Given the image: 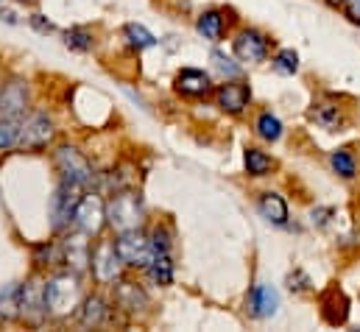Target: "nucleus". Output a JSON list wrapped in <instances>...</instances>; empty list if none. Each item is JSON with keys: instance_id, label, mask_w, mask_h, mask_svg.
<instances>
[{"instance_id": "f257e3e1", "label": "nucleus", "mask_w": 360, "mask_h": 332, "mask_svg": "<svg viewBox=\"0 0 360 332\" xmlns=\"http://www.w3.org/2000/svg\"><path fill=\"white\" fill-rule=\"evenodd\" d=\"M45 307L53 319H65L82 307V279L76 271L53 274L45 282Z\"/></svg>"}, {"instance_id": "f03ea898", "label": "nucleus", "mask_w": 360, "mask_h": 332, "mask_svg": "<svg viewBox=\"0 0 360 332\" xmlns=\"http://www.w3.org/2000/svg\"><path fill=\"white\" fill-rule=\"evenodd\" d=\"M146 218V204L137 193L131 190H117L109 204H106V224L120 235V232H131L140 229Z\"/></svg>"}, {"instance_id": "7ed1b4c3", "label": "nucleus", "mask_w": 360, "mask_h": 332, "mask_svg": "<svg viewBox=\"0 0 360 332\" xmlns=\"http://www.w3.org/2000/svg\"><path fill=\"white\" fill-rule=\"evenodd\" d=\"M82 193H84V187H79L68 179L59 181V187L51 196V229L53 232H65L73 226V215L82 201Z\"/></svg>"}, {"instance_id": "20e7f679", "label": "nucleus", "mask_w": 360, "mask_h": 332, "mask_svg": "<svg viewBox=\"0 0 360 332\" xmlns=\"http://www.w3.org/2000/svg\"><path fill=\"white\" fill-rule=\"evenodd\" d=\"M115 249L120 254L123 265L129 268H148L151 260H154V243L148 235H143L140 229H131V232H120L117 241H115Z\"/></svg>"}, {"instance_id": "39448f33", "label": "nucleus", "mask_w": 360, "mask_h": 332, "mask_svg": "<svg viewBox=\"0 0 360 332\" xmlns=\"http://www.w3.org/2000/svg\"><path fill=\"white\" fill-rule=\"evenodd\" d=\"M56 167H59L62 179H68V181H73V184H79L84 190H90L95 184V170L87 162V157L73 146H62L56 151Z\"/></svg>"}, {"instance_id": "423d86ee", "label": "nucleus", "mask_w": 360, "mask_h": 332, "mask_svg": "<svg viewBox=\"0 0 360 332\" xmlns=\"http://www.w3.org/2000/svg\"><path fill=\"white\" fill-rule=\"evenodd\" d=\"M51 140H53V120H51V115L48 112H34L31 117L22 120L17 148H22V151H39Z\"/></svg>"}, {"instance_id": "0eeeda50", "label": "nucleus", "mask_w": 360, "mask_h": 332, "mask_svg": "<svg viewBox=\"0 0 360 332\" xmlns=\"http://www.w3.org/2000/svg\"><path fill=\"white\" fill-rule=\"evenodd\" d=\"M90 268L92 274H95V279L103 282V285H109V282H115L120 276L123 260H120V254L115 249V241H98V246L92 249Z\"/></svg>"}, {"instance_id": "6e6552de", "label": "nucleus", "mask_w": 360, "mask_h": 332, "mask_svg": "<svg viewBox=\"0 0 360 332\" xmlns=\"http://www.w3.org/2000/svg\"><path fill=\"white\" fill-rule=\"evenodd\" d=\"M73 226L82 229L84 235H101V229L106 226V204L95 193L82 196L76 215H73Z\"/></svg>"}, {"instance_id": "1a4fd4ad", "label": "nucleus", "mask_w": 360, "mask_h": 332, "mask_svg": "<svg viewBox=\"0 0 360 332\" xmlns=\"http://www.w3.org/2000/svg\"><path fill=\"white\" fill-rule=\"evenodd\" d=\"M90 235H84L82 229H76V232H68L65 238H62V262L68 265V271H76L79 276L90 268V241H87Z\"/></svg>"}, {"instance_id": "9d476101", "label": "nucleus", "mask_w": 360, "mask_h": 332, "mask_svg": "<svg viewBox=\"0 0 360 332\" xmlns=\"http://www.w3.org/2000/svg\"><path fill=\"white\" fill-rule=\"evenodd\" d=\"M20 316L39 321L42 316H48L45 307V282L39 276H31L20 285Z\"/></svg>"}, {"instance_id": "9b49d317", "label": "nucleus", "mask_w": 360, "mask_h": 332, "mask_svg": "<svg viewBox=\"0 0 360 332\" xmlns=\"http://www.w3.org/2000/svg\"><path fill=\"white\" fill-rule=\"evenodd\" d=\"M246 310L252 319H274L279 313V293L266 282H257L246 296Z\"/></svg>"}, {"instance_id": "f8f14e48", "label": "nucleus", "mask_w": 360, "mask_h": 332, "mask_svg": "<svg viewBox=\"0 0 360 332\" xmlns=\"http://www.w3.org/2000/svg\"><path fill=\"white\" fill-rule=\"evenodd\" d=\"M232 48H235V56L240 62H266V56H269V39L255 28L240 31L235 37Z\"/></svg>"}, {"instance_id": "ddd939ff", "label": "nucleus", "mask_w": 360, "mask_h": 332, "mask_svg": "<svg viewBox=\"0 0 360 332\" xmlns=\"http://www.w3.org/2000/svg\"><path fill=\"white\" fill-rule=\"evenodd\" d=\"M319 302H321V316H324L327 324H333V327L347 324V319H349V299H347V293L338 285H330L321 293Z\"/></svg>"}, {"instance_id": "4468645a", "label": "nucleus", "mask_w": 360, "mask_h": 332, "mask_svg": "<svg viewBox=\"0 0 360 332\" xmlns=\"http://www.w3.org/2000/svg\"><path fill=\"white\" fill-rule=\"evenodd\" d=\"M28 109V87L22 82H8L0 89V117H25Z\"/></svg>"}, {"instance_id": "2eb2a0df", "label": "nucleus", "mask_w": 360, "mask_h": 332, "mask_svg": "<svg viewBox=\"0 0 360 332\" xmlns=\"http://www.w3.org/2000/svg\"><path fill=\"white\" fill-rule=\"evenodd\" d=\"M215 101H218V106H221L224 112L240 115V112L249 106V101H252V89H249V84H243V82H226L218 87Z\"/></svg>"}, {"instance_id": "dca6fc26", "label": "nucleus", "mask_w": 360, "mask_h": 332, "mask_svg": "<svg viewBox=\"0 0 360 332\" xmlns=\"http://www.w3.org/2000/svg\"><path fill=\"white\" fill-rule=\"evenodd\" d=\"M176 92L187 98H204L212 92V79L198 68H184L176 76Z\"/></svg>"}, {"instance_id": "f3484780", "label": "nucleus", "mask_w": 360, "mask_h": 332, "mask_svg": "<svg viewBox=\"0 0 360 332\" xmlns=\"http://www.w3.org/2000/svg\"><path fill=\"white\" fill-rule=\"evenodd\" d=\"M115 305L129 310V313H137V310L148 307V293L134 282H117L115 285Z\"/></svg>"}, {"instance_id": "a211bd4d", "label": "nucleus", "mask_w": 360, "mask_h": 332, "mask_svg": "<svg viewBox=\"0 0 360 332\" xmlns=\"http://www.w3.org/2000/svg\"><path fill=\"white\" fill-rule=\"evenodd\" d=\"M257 210L269 224H276V226L288 224V204L279 193H263L260 201H257Z\"/></svg>"}, {"instance_id": "6ab92c4d", "label": "nucleus", "mask_w": 360, "mask_h": 332, "mask_svg": "<svg viewBox=\"0 0 360 332\" xmlns=\"http://www.w3.org/2000/svg\"><path fill=\"white\" fill-rule=\"evenodd\" d=\"M146 271H148V276L157 285H162V288L171 285L174 282V260H171V251H157L154 260H151V265Z\"/></svg>"}, {"instance_id": "aec40b11", "label": "nucleus", "mask_w": 360, "mask_h": 332, "mask_svg": "<svg viewBox=\"0 0 360 332\" xmlns=\"http://www.w3.org/2000/svg\"><path fill=\"white\" fill-rule=\"evenodd\" d=\"M17 316H20V285L17 282L0 285V319L11 321Z\"/></svg>"}, {"instance_id": "412c9836", "label": "nucleus", "mask_w": 360, "mask_h": 332, "mask_svg": "<svg viewBox=\"0 0 360 332\" xmlns=\"http://www.w3.org/2000/svg\"><path fill=\"white\" fill-rule=\"evenodd\" d=\"M109 319V305L101 299V296H90L82 307V324L87 327H101L103 321Z\"/></svg>"}, {"instance_id": "4be33fe9", "label": "nucleus", "mask_w": 360, "mask_h": 332, "mask_svg": "<svg viewBox=\"0 0 360 332\" xmlns=\"http://www.w3.org/2000/svg\"><path fill=\"white\" fill-rule=\"evenodd\" d=\"M195 31H198L204 39L218 42V39L224 37V17H221L218 11H204V14L198 17V23H195Z\"/></svg>"}, {"instance_id": "5701e85b", "label": "nucleus", "mask_w": 360, "mask_h": 332, "mask_svg": "<svg viewBox=\"0 0 360 332\" xmlns=\"http://www.w3.org/2000/svg\"><path fill=\"white\" fill-rule=\"evenodd\" d=\"M123 37H126V42H129L134 51H146V48H154V45H157V37H154L146 25H140V23L123 25Z\"/></svg>"}, {"instance_id": "b1692460", "label": "nucleus", "mask_w": 360, "mask_h": 332, "mask_svg": "<svg viewBox=\"0 0 360 332\" xmlns=\"http://www.w3.org/2000/svg\"><path fill=\"white\" fill-rule=\"evenodd\" d=\"M310 117H313L321 129H327V132H333V129H338V126L344 123L341 109H338V106H333V103H319V106L310 112Z\"/></svg>"}, {"instance_id": "393cba45", "label": "nucleus", "mask_w": 360, "mask_h": 332, "mask_svg": "<svg viewBox=\"0 0 360 332\" xmlns=\"http://www.w3.org/2000/svg\"><path fill=\"white\" fill-rule=\"evenodd\" d=\"M22 120H25V117H22ZM22 120H20V117H0V151L17 148Z\"/></svg>"}, {"instance_id": "a878e982", "label": "nucleus", "mask_w": 360, "mask_h": 332, "mask_svg": "<svg viewBox=\"0 0 360 332\" xmlns=\"http://www.w3.org/2000/svg\"><path fill=\"white\" fill-rule=\"evenodd\" d=\"M243 160H246V170H249L252 176H266L271 167H274L271 157L266 151H260V148H246Z\"/></svg>"}, {"instance_id": "bb28decb", "label": "nucleus", "mask_w": 360, "mask_h": 332, "mask_svg": "<svg viewBox=\"0 0 360 332\" xmlns=\"http://www.w3.org/2000/svg\"><path fill=\"white\" fill-rule=\"evenodd\" d=\"M257 134L263 140H269V143H276L282 137V120L276 115H271V112H263L257 117Z\"/></svg>"}, {"instance_id": "cd10ccee", "label": "nucleus", "mask_w": 360, "mask_h": 332, "mask_svg": "<svg viewBox=\"0 0 360 332\" xmlns=\"http://www.w3.org/2000/svg\"><path fill=\"white\" fill-rule=\"evenodd\" d=\"M65 45L70 51L87 53V51H92V34L87 28H70V31H65Z\"/></svg>"}, {"instance_id": "c85d7f7f", "label": "nucleus", "mask_w": 360, "mask_h": 332, "mask_svg": "<svg viewBox=\"0 0 360 332\" xmlns=\"http://www.w3.org/2000/svg\"><path fill=\"white\" fill-rule=\"evenodd\" d=\"M274 70L282 73V76H293V73L299 70V53L290 51V48L279 51V53L274 56Z\"/></svg>"}, {"instance_id": "c756f323", "label": "nucleus", "mask_w": 360, "mask_h": 332, "mask_svg": "<svg viewBox=\"0 0 360 332\" xmlns=\"http://www.w3.org/2000/svg\"><path fill=\"white\" fill-rule=\"evenodd\" d=\"M333 167H335V173L338 176H344V179H352L355 176V170H358V165H355V157L349 154V151H333Z\"/></svg>"}, {"instance_id": "7c9ffc66", "label": "nucleus", "mask_w": 360, "mask_h": 332, "mask_svg": "<svg viewBox=\"0 0 360 332\" xmlns=\"http://www.w3.org/2000/svg\"><path fill=\"white\" fill-rule=\"evenodd\" d=\"M34 260H37V265H53L62 260V246L59 243H42L34 249Z\"/></svg>"}, {"instance_id": "2f4dec72", "label": "nucleus", "mask_w": 360, "mask_h": 332, "mask_svg": "<svg viewBox=\"0 0 360 332\" xmlns=\"http://www.w3.org/2000/svg\"><path fill=\"white\" fill-rule=\"evenodd\" d=\"M212 62H215V68L224 73V76H240V68L226 56V53H221V51H212Z\"/></svg>"}, {"instance_id": "473e14b6", "label": "nucleus", "mask_w": 360, "mask_h": 332, "mask_svg": "<svg viewBox=\"0 0 360 332\" xmlns=\"http://www.w3.org/2000/svg\"><path fill=\"white\" fill-rule=\"evenodd\" d=\"M288 288H290L293 293H302V290H307V288H310V279H307V274H304V271H293V274L288 276Z\"/></svg>"}, {"instance_id": "72a5a7b5", "label": "nucleus", "mask_w": 360, "mask_h": 332, "mask_svg": "<svg viewBox=\"0 0 360 332\" xmlns=\"http://www.w3.org/2000/svg\"><path fill=\"white\" fill-rule=\"evenodd\" d=\"M31 25H34L39 34H51V31H53V23H48L42 14H34V17H31Z\"/></svg>"}, {"instance_id": "f704fd0d", "label": "nucleus", "mask_w": 360, "mask_h": 332, "mask_svg": "<svg viewBox=\"0 0 360 332\" xmlns=\"http://www.w3.org/2000/svg\"><path fill=\"white\" fill-rule=\"evenodd\" d=\"M330 215H333V210H330V207H319V210H313V212H310L313 224H319V226H324V224L330 221Z\"/></svg>"}, {"instance_id": "c9c22d12", "label": "nucleus", "mask_w": 360, "mask_h": 332, "mask_svg": "<svg viewBox=\"0 0 360 332\" xmlns=\"http://www.w3.org/2000/svg\"><path fill=\"white\" fill-rule=\"evenodd\" d=\"M344 14H347L352 23H360V0H347V3H344Z\"/></svg>"}, {"instance_id": "e433bc0d", "label": "nucleus", "mask_w": 360, "mask_h": 332, "mask_svg": "<svg viewBox=\"0 0 360 332\" xmlns=\"http://www.w3.org/2000/svg\"><path fill=\"white\" fill-rule=\"evenodd\" d=\"M0 20H6V23L14 25V23H17V14H14V11H0Z\"/></svg>"}, {"instance_id": "4c0bfd02", "label": "nucleus", "mask_w": 360, "mask_h": 332, "mask_svg": "<svg viewBox=\"0 0 360 332\" xmlns=\"http://www.w3.org/2000/svg\"><path fill=\"white\" fill-rule=\"evenodd\" d=\"M327 3H333V6H344L347 0H327Z\"/></svg>"}, {"instance_id": "58836bf2", "label": "nucleus", "mask_w": 360, "mask_h": 332, "mask_svg": "<svg viewBox=\"0 0 360 332\" xmlns=\"http://www.w3.org/2000/svg\"><path fill=\"white\" fill-rule=\"evenodd\" d=\"M17 3H31V0H17Z\"/></svg>"}]
</instances>
